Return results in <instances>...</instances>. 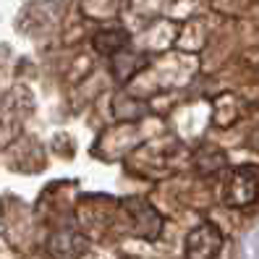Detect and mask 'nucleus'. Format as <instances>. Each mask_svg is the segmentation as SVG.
I'll use <instances>...</instances> for the list:
<instances>
[{
    "mask_svg": "<svg viewBox=\"0 0 259 259\" xmlns=\"http://www.w3.org/2000/svg\"><path fill=\"white\" fill-rule=\"evenodd\" d=\"M259 199V170L251 165L236 167L223 184V202L231 209H246Z\"/></svg>",
    "mask_w": 259,
    "mask_h": 259,
    "instance_id": "obj_1",
    "label": "nucleus"
},
{
    "mask_svg": "<svg viewBox=\"0 0 259 259\" xmlns=\"http://www.w3.org/2000/svg\"><path fill=\"white\" fill-rule=\"evenodd\" d=\"M223 251V233L215 223H199L186 236L184 254L186 259H218Z\"/></svg>",
    "mask_w": 259,
    "mask_h": 259,
    "instance_id": "obj_2",
    "label": "nucleus"
},
{
    "mask_svg": "<svg viewBox=\"0 0 259 259\" xmlns=\"http://www.w3.org/2000/svg\"><path fill=\"white\" fill-rule=\"evenodd\" d=\"M126 212H128V218H131V228H134V233L139 236V238H147V241H155L162 231V218H160V212L147 204L144 199H131L126 204Z\"/></svg>",
    "mask_w": 259,
    "mask_h": 259,
    "instance_id": "obj_3",
    "label": "nucleus"
},
{
    "mask_svg": "<svg viewBox=\"0 0 259 259\" xmlns=\"http://www.w3.org/2000/svg\"><path fill=\"white\" fill-rule=\"evenodd\" d=\"M48 251L53 259H79L87 251V238L76 231H58L48 241Z\"/></svg>",
    "mask_w": 259,
    "mask_h": 259,
    "instance_id": "obj_4",
    "label": "nucleus"
},
{
    "mask_svg": "<svg viewBox=\"0 0 259 259\" xmlns=\"http://www.w3.org/2000/svg\"><path fill=\"white\" fill-rule=\"evenodd\" d=\"M92 45H95V50L100 55H115L128 45V34L123 32V29H102V32L95 34Z\"/></svg>",
    "mask_w": 259,
    "mask_h": 259,
    "instance_id": "obj_5",
    "label": "nucleus"
},
{
    "mask_svg": "<svg viewBox=\"0 0 259 259\" xmlns=\"http://www.w3.org/2000/svg\"><path fill=\"white\" fill-rule=\"evenodd\" d=\"M220 167H225V155H223V152H212V157H196V170H199V173H212V176H215L218 170H220Z\"/></svg>",
    "mask_w": 259,
    "mask_h": 259,
    "instance_id": "obj_6",
    "label": "nucleus"
}]
</instances>
